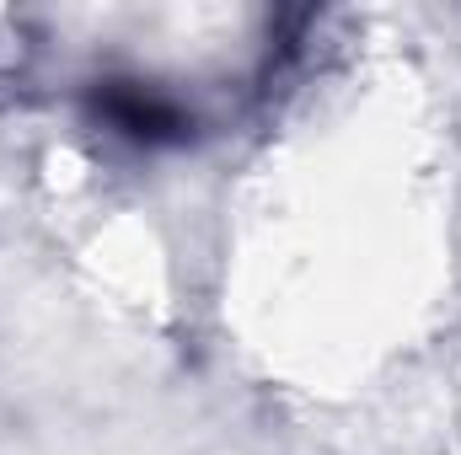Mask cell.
I'll list each match as a JSON object with an SVG mask.
<instances>
[{
  "label": "cell",
  "instance_id": "6da1fadb",
  "mask_svg": "<svg viewBox=\"0 0 461 455\" xmlns=\"http://www.w3.org/2000/svg\"><path fill=\"white\" fill-rule=\"evenodd\" d=\"M97 113L108 118L118 134L140 139V145H177L194 129V118L177 97H167V92H156L145 81H103Z\"/></svg>",
  "mask_w": 461,
  "mask_h": 455
}]
</instances>
